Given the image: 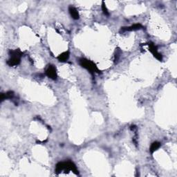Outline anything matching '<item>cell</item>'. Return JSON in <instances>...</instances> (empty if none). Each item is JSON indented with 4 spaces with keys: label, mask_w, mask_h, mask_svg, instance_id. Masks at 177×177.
Listing matches in <instances>:
<instances>
[{
    "label": "cell",
    "mask_w": 177,
    "mask_h": 177,
    "mask_svg": "<svg viewBox=\"0 0 177 177\" xmlns=\"http://www.w3.org/2000/svg\"><path fill=\"white\" fill-rule=\"evenodd\" d=\"M46 75L49 77V78L52 79V80H56L57 79V72L56 69L54 66H50L48 67V69L46 71Z\"/></svg>",
    "instance_id": "277c9868"
},
{
    "label": "cell",
    "mask_w": 177,
    "mask_h": 177,
    "mask_svg": "<svg viewBox=\"0 0 177 177\" xmlns=\"http://www.w3.org/2000/svg\"><path fill=\"white\" fill-rule=\"evenodd\" d=\"M69 58V51H66L62 53V54H60L57 57V59L59 62H67L68 60V59Z\"/></svg>",
    "instance_id": "ba28073f"
},
{
    "label": "cell",
    "mask_w": 177,
    "mask_h": 177,
    "mask_svg": "<svg viewBox=\"0 0 177 177\" xmlns=\"http://www.w3.org/2000/svg\"><path fill=\"white\" fill-rule=\"evenodd\" d=\"M160 147H161V143H159V142H154V143L151 145V147H150V149H149L150 152L154 153Z\"/></svg>",
    "instance_id": "30bf717a"
},
{
    "label": "cell",
    "mask_w": 177,
    "mask_h": 177,
    "mask_svg": "<svg viewBox=\"0 0 177 177\" xmlns=\"http://www.w3.org/2000/svg\"><path fill=\"white\" fill-rule=\"evenodd\" d=\"M80 64L83 67V68L87 69L88 71H89V72L91 74H93L94 73H100V71L97 68V67L96 66V64H94L93 62L88 60L86 59H80Z\"/></svg>",
    "instance_id": "3957f363"
},
{
    "label": "cell",
    "mask_w": 177,
    "mask_h": 177,
    "mask_svg": "<svg viewBox=\"0 0 177 177\" xmlns=\"http://www.w3.org/2000/svg\"><path fill=\"white\" fill-rule=\"evenodd\" d=\"M69 11L73 19H74V20H78V19L80 18V15H79L78 11H77L76 8L70 6L69 8Z\"/></svg>",
    "instance_id": "52a82bcc"
},
{
    "label": "cell",
    "mask_w": 177,
    "mask_h": 177,
    "mask_svg": "<svg viewBox=\"0 0 177 177\" xmlns=\"http://www.w3.org/2000/svg\"><path fill=\"white\" fill-rule=\"evenodd\" d=\"M102 10H103L104 14L105 15H107V16H109V13L108 10H107V7H106V5L104 1H103V3H102Z\"/></svg>",
    "instance_id": "8fae6325"
},
{
    "label": "cell",
    "mask_w": 177,
    "mask_h": 177,
    "mask_svg": "<svg viewBox=\"0 0 177 177\" xmlns=\"http://www.w3.org/2000/svg\"><path fill=\"white\" fill-rule=\"evenodd\" d=\"M149 48L150 52L152 53L154 56L157 59H159V61H162V59H163L162 55H161V53H159V52H158L157 48L154 45V44H152V43H149Z\"/></svg>",
    "instance_id": "5b68a950"
},
{
    "label": "cell",
    "mask_w": 177,
    "mask_h": 177,
    "mask_svg": "<svg viewBox=\"0 0 177 177\" xmlns=\"http://www.w3.org/2000/svg\"><path fill=\"white\" fill-rule=\"evenodd\" d=\"M11 58L7 62V64L10 67L17 66L20 63L21 57H22V53L20 50H14V51H9Z\"/></svg>",
    "instance_id": "7a4b0ae2"
},
{
    "label": "cell",
    "mask_w": 177,
    "mask_h": 177,
    "mask_svg": "<svg viewBox=\"0 0 177 177\" xmlns=\"http://www.w3.org/2000/svg\"><path fill=\"white\" fill-rule=\"evenodd\" d=\"M13 96H14V93H13V91H8L6 93H1V101L2 102L6 99L13 98Z\"/></svg>",
    "instance_id": "9c48e42d"
},
{
    "label": "cell",
    "mask_w": 177,
    "mask_h": 177,
    "mask_svg": "<svg viewBox=\"0 0 177 177\" xmlns=\"http://www.w3.org/2000/svg\"><path fill=\"white\" fill-rule=\"evenodd\" d=\"M143 28L141 24H135L132 26H129V27H122L121 28L120 31L122 32H125V31H132V30H139L140 28Z\"/></svg>",
    "instance_id": "8992f818"
},
{
    "label": "cell",
    "mask_w": 177,
    "mask_h": 177,
    "mask_svg": "<svg viewBox=\"0 0 177 177\" xmlns=\"http://www.w3.org/2000/svg\"><path fill=\"white\" fill-rule=\"evenodd\" d=\"M65 171L69 172V171H72L75 174H78V170H77L76 165L72 161H66V162H60L57 163L55 167V172L57 174Z\"/></svg>",
    "instance_id": "6da1fadb"
}]
</instances>
